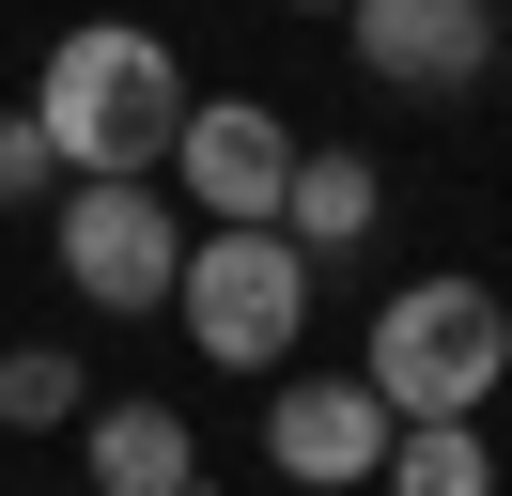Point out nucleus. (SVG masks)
Returning <instances> with one entry per match:
<instances>
[{
  "mask_svg": "<svg viewBox=\"0 0 512 496\" xmlns=\"http://www.w3.org/2000/svg\"><path fill=\"white\" fill-rule=\"evenodd\" d=\"M63 186V155H47V124L32 109H0V202H47Z\"/></svg>",
  "mask_w": 512,
  "mask_h": 496,
  "instance_id": "obj_12",
  "label": "nucleus"
},
{
  "mask_svg": "<svg viewBox=\"0 0 512 496\" xmlns=\"http://www.w3.org/2000/svg\"><path fill=\"white\" fill-rule=\"evenodd\" d=\"M171 264L187 233H171L156 171H63V279L94 310H171Z\"/></svg>",
  "mask_w": 512,
  "mask_h": 496,
  "instance_id": "obj_4",
  "label": "nucleus"
},
{
  "mask_svg": "<svg viewBox=\"0 0 512 496\" xmlns=\"http://www.w3.org/2000/svg\"><path fill=\"white\" fill-rule=\"evenodd\" d=\"M171 310H187V341L218 372H280L295 326H311V248L280 217H202L187 264H171Z\"/></svg>",
  "mask_w": 512,
  "mask_h": 496,
  "instance_id": "obj_2",
  "label": "nucleus"
},
{
  "mask_svg": "<svg viewBox=\"0 0 512 496\" xmlns=\"http://www.w3.org/2000/svg\"><path fill=\"white\" fill-rule=\"evenodd\" d=\"M388 388L373 372H311V388L264 403V450H280V481H388Z\"/></svg>",
  "mask_w": 512,
  "mask_h": 496,
  "instance_id": "obj_6",
  "label": "nucleus"
},
{
  "mask_svg": "<svg viewBox=\"0 0 512 496\" xmlns=\"http://www.w3.org/2000/svg\"><path fill=\"white\" fill-rule=\"evenodd\" d=\"M187 496H202V481H187Z\"/></svg>",
  "mask_w": 512,
  "mask_h": 496,
  "instance_id": "obj_14",
  "label": "nucleus"
},
{
  "mask_svg": "<svg viewBox=\"0 0 512 496\" xmlns=\"http://www.w3.org/2000/svg\"><path fill=\"white\" fill-rule=\"evenodd\" d=\"M94 372L63 357V341H16V357H0V434H63V419H94Z\"/></svg>",
  "mask_w": 512,
  "mask_h": 496,
  "instance_id": "obj_11",
  "label": "nucleus"
},
{
  "mask_svg": "<svg viewBox=\"0 0 512 496\" xmlns=\"http://www.w3.org/2000/svg\"><path fill=\"white\" fill-rule=\"evenodd\" d=\"M342 47H357V78H388V93H466L481 62H497V16H481V0H342Z\"/></svg>",
  "mask_w": 512,
  "mask_h": 496,
  "instance_id": "obj_5",
  "label": "nucleus"
},
{
  "mask_svg": "<svg viewBox=\"0 0 512 496\" xmlns=\"http://www.w3.org/2000/svg\"><path fill=\"white\" fill-rule=\"evenodd\" d=\"M78 450H94V496H187V481H202V450H187L171 403H94Z\"/></svg>",
  "mask_w": 512,
  "mask_h": 496,
  "instance_id": "obj_8",
  "label": "nucleus"
},
{
  "mask_svg": "<svg viewBox=\"0 0 512 496\" xmlns=\"http://www.w3.org/2000/svg\"><path fill=\"white\" fill-rule=\"evenodd\" d=\"M373 217H388V186H373V155H311V140H295V186H280V233L311 248V264H326V248H357V233H373Z\"/></svg>",
  "mask_w": 512,
  "mask_h": 496,
  "instance_id": "obj_9",
  "label": "nucleus"
},
{
  "mask_svg": "<svg viewBox=\"0 0 512 496\" xmlns=\"http://www.w3.org/2000/svg\"><path fill=\"white\" fill-rule=\"evenodd\" d=\"M388 496H497L481 419H404V434H388Z\"/></svg>",
  "mask_w": 512,
  "mask_h": 496,
  "instance_id": "obj_10",
  "label": "nucleus"
},
{
  "mask_svg": "<svg viewBox=\"0 0 512 496\" xmlns=\"http://www.w3.org/2000/svg\"><path fill=\"white\" fill-rule=\"evenodd\" d=\"M295 16H342V0H295Z\"/></svg>",
  "mask_w": 512,
  "mask_h": 496,
  "instance_id": "obj_13",
  "label": "nucleus"
},
{
  "mask_svg": "<svg viewBox=\"0 0 512 496\" xmlns=\"http://www.w3.org/2000/svg\"><path fill=\"white\" fill-rule=\"evenodd\" d=\"M388 388V419H481L512 372V310L481 295V279H404V295L373 310V357H357Z\"/></svg>",
  "mask_w": 512,
  "mask_h": 496,
  "instance_id": "obj_3",
  "label": "nucleus"
},
{
  "mask_svg": "<svg viewBox=\"0 0 512 496\" xmlns=\"http://www.w3.org/2000/svg\"><path fill=\"white\" fill-rule=\"evenodd\" d=\"M32 124H47L63 171H171V140H187V62L140 16H78L63 47H47V78H32Z\"/></svg>",
  "mask_w": 512,
  "mask_h": 496,
  "instance_id": "obj_1",
  "label": "nucleus"
},
{
  "mask_svg": "<svg viewBox=\"0 0 512 496\" xmlns=\"http://www.w3.org/2000/svg\"><path fill=\"white\" fill-rule=\"evenodd\" d=\"M171 171L202 186V217H280V186H295V124L264 109V93H218V109L187 93V140H171Z\"/></svg>",
  "mask_w": 512,
  "mask_h": 496,
  "instance_id": "obj_7",
  "label": "nucleus"
}]
</instances>
